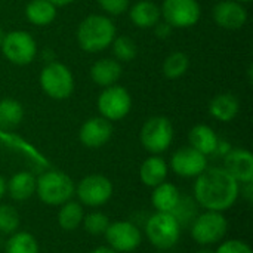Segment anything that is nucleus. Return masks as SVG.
<instances>
[{"instance_id":"42","label":"nucleus","mask_w":253,"mask_h":253,"mask_svg":"<svg viewBox=\"0 0 253 253\" xmlns=\"http://www.w3.org/2000/svg\"><path fill=\"white\" fill-rule=\"evenodd\" d=\"M236 1H239V3H251L252 0H236Z\"/></svg>"},{"instance_id":"20","label":"nucleus","mask_w":253,"mask_h":253,"mask_svg":"<svg viewBox=\"0 0 253 253\" xmlns=\"http://www.w3.org/2000/svg\"><path fill=\"white\" fill-rule=\"evenodd\" d=\"M188 141H190V147L205 154L206 157L209 154H215L219 144L218 135L208 125H196L188 133Z\"/></svg>"},{"instance_id":"35","label":"nucleus","mask_w":253,"mask_h":253,"mask_svg":"<svg viewBox=\"0 0 253 253\" xmlns=\"http://www.w3.org/2000/svg\"><path fill=\"white\" fill-rule=\"evenodd\" d=\"M153 28H154V33H156V36H157L159 39H168V37L170 36L172 30H173V28H172L169 24H166L165 21H163V22L159 21Z\"/></svg>"},{"instance_id":"12","label":"nucleus","mask_w":253,"mask_h":253,"mask_svg":"<svg viewBox=\"0 0 253 253\" xmlns=\"http://www.w3.org/2000/svg\"><path fill=\"white\" fill-rule=\"evenodd\" d=\"M104 236L108 248L117 253L133 252L142 243V234L139 228L129 221L110 222Z\"/></svg>"},{"instance_id":"33","label":"nucleus","mask_w":253,"mask_h":253,"mask_svg":"<svg viewBox=\"0 0 253 253\" xmlns=\"http://www.w3.org/2000/svg\"><path fill=\"white\" fill-rule=\"evenodd\" d=\"M99 7L111 16H119L129 9L130 0H96Z\"/></svg>"},{"instance_id":"34","label":"nucleus","mask_w":253,"mask_h":253,"mask_svg":"<svg viewBox=\"0 0 253 253\" xmlns=\"http://www.w3.org/2000/svg\"><path fill=\"white\" fill-rule=\"evenodd\" d=\"M215 253H253V251L246 242L234 239V240H227L221 243Z\"/></svg>"},{"instance_id":"10","label":"nucleus","mask_w":253,"mask_h":253,"mask_svg":"<svg viewBox=\"0 0 253 253\" xmlns=\"http://www.w3.org/2000/svg\"><path fill=\"white\" fill-rule=\"evenodd\" d=\"M160 12L163 21L172 28L194 27L202 16V7L197 0H163Z\"/></svg>"},{"instance_id":"17","label":"nucleus","mask_w":253,"mask_h":253,"mask_svg":"<svg viewBox=\"0 0 253 253\" xmlns=\"http://www.w3.org/2000/svg\"><path fill=\"white\" fill-rule=\"evenodd\" d=\"M122 74H123L122 64L117 59H111V58L98 59L90 67V79L95 84L101 87L117 84Z\"/></svg>"},{"instance_id":"8","label":"nucleus","mask_w":253,"mask_h":253,"mask_svg":"<svg viewBox=\"0 0 253 253\" xmlns=\"http://www.w3.org/2000/svg\"><path fill=\"white\" fill-rule=\"evenodd\" d=\"M4 58L15 65H28L37 56V43L34 37L24 30H13L4 34L0 46Z\"/></svg>"},{"instance_id":"4","label":"nucleus","mask_w":253,"mask_h":253,"mask_svg":"<svg viewBox=\"0 0 253 253\" xmlns=\"http://www.w3.org/2000/svg\"><path fill=\"white\" fill-rule=\"evenodd\" d=\"M39 82L43 92L56 101L67 99L74 92V76L62 62L50 61L46 64L40 73Z\"/></svg>"},{"instance_id":"9","label":"nucleus","mask_w":253,"mask_h":253,"mask_svg":"<svg viewBox=\"0 0 253 253\" xmlns=\"http://www.w3.org/2000/svg\"><path fill=\"white\" fill-rule=\"evenodd\" d=\"M98 111L101 117L107 119L108 122H119L123 120L132 108V96L126 87L120 84H113L104 87L99 93L96 101Z\"/></svg>"},{"instance_id":"16","label":"nucleus","mask_w":253,"mask_h":253,"mask_svg":"<svg viewBox=\"0 0 253 253\" xmlns=\"http://www.w3.org/2000/svg\"><path fill=\"white\" fill-rule=\"evenodd\" d=\"M224 169L239 182L246 184L253 181V156L245 148L230 150L224 156Z\"/></svg>"},{"instance_id":"27","label":"nucleus","mask_w":253,"mask_h":253,"mask_svg":"<svg viewBox=\"0 0 253 253\" xmlns=\"http://www.w3.org/2000/svg\"><path fill=\"white\" fill-rule=\"evenodd\" d=\"M6 253H39V243L36 237L27 231H15L6 242Z\"/></svg>"},{"instance_id":"1","label":"nucleus","mask_w":253,"mask_h":253,"mask_svg":"<svg viewBox=\"0 0 253 253\" xmlns=\"http://www.w3.org/2000/svg\"><path fill=\"white\" fill-rule=\"evenodd\" d=\"M240 196V184L224 169L209 168L194 184V200L206 211L225 212Z\"/></svg>"},{"instance_id":"24","label":"nucleus","mask_w":253,"mask_h":253,"mask_svg":"<svg viewBox=\"0 0 253 253\" xmlns=\"http://www.w3.org/2000/svg\"><path fill=\"white\" fill-rule=\"evenodd\" d=\"M27 19L37 27H46L56 18V6L47 0H31L25 6Z\"/></svg>"},{"instance_id":"5","label":"nucleus","mask_w":253,"mask_h":253,"mask_svg":"<svg viewBox=\"0 0 253 253\" xmlns=\"http://www.w3.org/2000/svg\"><path fill=\"white\" fill-rule=\"evenodd\" d=\"M181 225L172 213L156 212L147 219L145 234L148 242L162 251L173 248L181 237Z\"/></svg>"},{"instance_id":"25","label":"nucleus","mask_w":253,"mask_h":253,"mask_svg":"<svg viewBox=\"0 0 253 253\" xmlns=\"http://www.w3.org/2000/svg\"><path fill=\"white\" fill-rule=\"evenodd\" d=\"M24 119V108L21 102L12 98H4L0 101V129L13 130Z\"/></svg>"},{"instance_id":"19","label":"nucleus","mask_w":253,"mask_h":253,"mask_svg":"<svg viewBox=\"0 0 253 253\" xmlns=\"http://www.w3.org/2000/svg\"><path fill=\"white\" fill-rule=\"evenodd\" d=\"M168 172H169L168 163L159 154H153L151 157H148L142 162V165L139 168V178L145 187L154 188L159 184L166 181Z\"/></svg>"},{"instance_id":"29","label":"nucleus","mask_w":253,"mask_h":253,"mask_svg":"<svg viewBox=\"0 0 253 253\" xmlns=\"http://www.w3.org/2000/svg\"><path fill=\"white\" fill-rule=\"evenodd\" d=\"M113 53L119 62H130L138 55V46L129 36H116L113 43Z\"/></svg>"},{"instance_id":"21","label":"nucleus","mask_w":253,"mask_h":253,"mask_svg":"<svg viewBox=\"0 0 253 253\" xmlns=\"http://www.w3.org/2000/svg\"><path fill=\"white\" fill-rule=\"evenodd\" d=\"M36 185H37V179L34 178V175L22 170L15 173L9 179V182H6V191L13 200L25 202L36 194Z\"/></svg>"},{"instance_id":"38","label":"nucleus","mask_w":253,"mask_h":253,"mask_svg":"<svg viewBox=\"0 0 253 253\" xmlns=\"http://www.w3.org/2000/svg\"><path fill=\"white\" fill-rule=\"evenodd\" d=\"M90 253H117L116 251H113L111 248H108V246H101V248H96V249H93Z\"/></svg>"},{"instance_id":"7","label":"nucleus","mask_w":253,"mask_h":253,"mask_svg":"<svg viewBox=\"0 0 253 253\" xmlns=\"http://www.w3.org/2000/svg\"><path fill=\"white\" fill-rule=\"evenodd\" d=\"M228 222L222 212L206 211L194 218L191 222V237L200 246H211L219 243L227 234Z\"/></svg>"},{"instance_id":"26","label":"nucleus","mask_w":253,"mask_h":253,"mask_svg":"<svg viewBox=\"0 0 253 253\" xmlns=\"http://www.w3.org/2000/svg\"><path fill=\"white\" fill-rule=\"evenodd\" d=\"M84 211L83 205L77 202L68 200L67 203L61 205V209L58 212V224L64 231H74L79 228L83 222Z\"/></svg>"},{"instance_id":"28","label":"nucleus","mask_w":253,"mask_h":253,"mask_svg":"<svg viewBox=\"0 0 253 253\" xmlns=\"http://www.w3.org/2000/svg\"><path fill=\"white\" fill-rule=\"evenodd\" d=\"M190 68V58L187 53L178 50L166 56L163 62V74L169 80H176L182 77Z\"/></svg>"},{"instance_id":"31","label":"nucleus","mask_w":253,"mask_h":253,"mask_svg":"<svg viewBox=\"0 0 253 253\" xmlns=\"http://www.w3.org/2000/svg\"><path fill=\"white\" fill-rule=\"evenodd\" d=\"M172 215L176 218V221L179 222V225H187L190 222L194 221V218L197 216V203L190 199V197H182L179 199L176 208L173 209Z\"/></svg>"},{"instance_id":"41","label":"nucleus","mask_w":253,"mask_h":253,"mask_svg":"<svg viewBox=\"0 0 253 253\" xmlns=\"http://www.w3.org/2000/svg\"><path fill=\"white\" fill-rule=\"evenodd\" d=\"M4 34H6V33L0 28V46H1V42H3V39H4Z\"/></svg>"},{"instance_id":"22","label":"nucleus","mask_w":253,"mask_h":253,"mask_svg":"<svg viewBox=\"0 0 253 253\" xmlns=\"http://www.w3.org/2000/svg\"><path fill=\"white\" fill-rule=\"evenodd\" d=\"M240 104L233 93H219L209 104V113L218 122L227 123L236 119L239 114Z\"/></svg>"},{"instance_id":"23","label":"nucleus","mask_w":253,"mask_h":253,"mask_svg":"<svg viewBox=\"0 0 253 253\" xmlns=\"http://www.w3.org/2000/svg\"><path fill=\"white\" fill-rule=\"evenodd\" d=\"M181 199V193L179 190L170 184V182H162L157 187L153 188V194H151V203L154 206V209L157 212H168L172 213L173 209L176 208L178 202Z\"/></svg>"},{"instance_id":"37","label":"nucleus","mask_w":253,"mask_h":253,"mask_svg":"<svg viewBox=\"0 0 253 253\" xmlns=\"http://www.w3.org/2000/svg\"><path fill=\"white\" fill-rule=\"evenodd\" d=\"M47 1H50L56 7H61V6H68V4L74 3L76 0H47Z\"/></svg>"},{"instance_id":"40","label":"nucleus","mask_w":253,"mask_h":253,"mask_svg":"<svg viewBox=\"0 0 253 253\" xmlns=\"http://www.w3.org/2000/svg\"><path fill=\"white\" fill-rule=\"evenodd\" d=\"M197 253H215V251H212V249H209V248H206V246H205L203 249H200Z\"/></svg>"},{"instance_id":"36","label":"nucleus","mask_w":253,"mask_h":253,"mask_svg":"<svg viewBox=\"0 0 253 253\" xmlns=\"http://www.w3.org/2000/svg\"><path fill=\"white\" fill-rule=\"evenodd\" d=\"M240 193H242V197H243L246 202H249V203H251V202L253 200V184L252 182L242 184Z\"/></svg>"},{"instance_id":"13","label":"nucleus","mask_w":253,"mask_h":253,"mask_svg":"<svg viewBox=\"0 0 253 253\" xmlns=\"http://www.w3.org/2000/svg\"><path fill=\"white\" fill-rule=\"evenodd\" d=\"M172 170L182 178H197L208 169V159L193 147H182L176 150L170 159Z\"/></svg>"},{"instance_id":"32","label":"nucleus","mask_w":253,"mask_h":253,"mask_svg":"<svg viewBox=\"0 0 253 253\" xmlns=\"http://www.w3.org/2000/svg\"><path fill=\"white\" fill-rule=\"evenodd\" d=\"M82 224L90 236H104L110 225V219L105 213L95 211V212L84 215Z\"/></svg>"},{"instance_id":"11","label":"nucleus","mask_w":253,"mask_h":253,"mask_svg":"<svg viewBox=\"0 0 253 253\" xmlns=\"http://www.w3.org/2000/svg\"><path fill=\"white\" fill-rule=\"evenodd\" d=\"M113 182L99 173L84 176L76 188V194L82 205L89 208H99L105 205L113 196Z\"/></svg>"},{"instance_id":"14","label":"nucleus","mask_w":253,"mask_h":253,"mask_svg":"<svg viewBox=\"0 0 253 253\" xmlns=\"http://www.w3.org/2000/svg\"><path fill=\"white\" fill-rule=\"evenodd\" d=\"M213 21L225 30H240L248 21V10L243 3L236 0H221L213 6Z\"/></svg>"},{"instance_id":"2","label":"nucleus","mask_w":253,"mask_h":253,"mask_svg":"<svg viewBox=\"0 0 253 253\" xmlns=\"http://www.w3.org/2000/svg\"><path fill=\"white\" fill-rule=\"evenodd\" d=\"M117 30L111 18L99 13L87 15L77 27V43L89 53H98L111 46Z\"/></svg>"},{"instance_id":"39","label":"nucleus","mask_w":253,"mask_h":253,"mask_svg":"<svg viewBox=\"0 0 253 253\" xmlns=\"http://www.w3.org/2000/svg\"><path fill=\"white\" fill-rule=\"evenodd\" d=\"M4 194H6V181H4V178L0 175V200L3 199Z\"/></svg>"},{"instance_id":"15","label":"nucleus","mask_w":253,"mask_h":253,"mask_svg":"<svg viewBox=\"0 0 253 253\" xmlns=\"http://www.w3.org/2000/svg\"><path fill=\"white\" fill-rule=\"evenodd\" d=\"M113 136V125L104 117H92L86 120L79 132L80 142L87 148H101Z\"/></svg>"},{"instance_id":"3","label":"nucleus","mask_w":253,"mask_h":253,"mask_svg":"<svg viewBox=\"0 0 253 253\" xmlns=\"http://www.w3.org/2000/svg\"><path fill=\"white\" fill-rule=\"evenodd\" d=\"M36 194L49 206H61L73 199L76 185L73 179L59 170H47L37 178Z\"/></svg>"},{"instance_id":"6","label":"nucleus","mask_w":253,"mask_h":253,"mask_svg":"<svg viewBox=\"0 0 253 253\" xmlns=\"http://www.w3.org/2000/svg\"><path fill=\"white\" fill-rule=\"evenodd\" d=\"M173 125L165 116L150 117L141 127L139 139L142 147L151 154L165 153L173 141Z\"/></svg>"},{"instance_id":"30","label":"nucleus","mask_w":253,"mask_h":253,"mask_svg":"<svg viewBox=\"0 0 253 253\" xmlns=\"http://www.w3.org/2000/svg\"><path fill=\"white\" fill-rule=\"evenodd\" d=\"M19 212L12 205H0V233L13 234L19 228Z\"/></svg>"},{"instance_id":"18","label":"nucleus","mask_w":253,"mask_h":253,"mask_svg":"<svg viewBox=\"0 0 253 253\" xmlns=\"http://www.w3.org/2000/svg\"><path fill=\"white\" fill-rule=\"evenodd\" d=\"M129 18L138 28H153L162 18L160 6L153 0H138L129 7Z\"/></svg>"}]
</instances>
